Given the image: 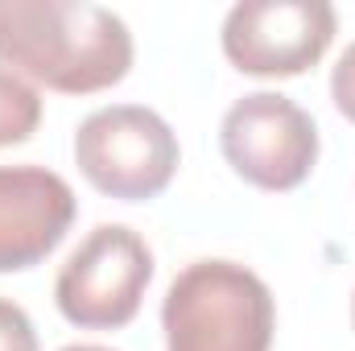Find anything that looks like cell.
Masks as SVG:
<instances>
[{
	"mask_svg": "<svg viewBox=\"0 0 355 351\" xmlns=\"http://www.w3.org/2000/svg\"><path fill=\"white\" fill-rule=\"evenodd\" d=\"M0 62L50 91L91 95L128 75L132 33L99 4L0 0Z\"/></svg>",
	"mask_w": 355,
	"mask_h": 351,
	"instance_id": "obj_1",
	"label": "cell"
},
{
	"mask_svg": "<svg viewBox=\"0 0 355 351\" xmlns=\"http://www.w3.org/2000/svg\"><path fill=\"white\" fill-rule=\"evenodd\" d=\"M166 351H268L277 310L268 285L236 261H194L174 277L166 306Z\"/></svg>",
	"mask_w": 355,
	"mask_h": 351,
	"instance_id": "obj_2",
	"label": "cell"
},
{
	"mask_svg": "<svg viewBox=\"0 0 355 351\" xmlns=\"http://www.w3.org/2000/svg\"><path fill=\"white\" fill-rule=\"evenodd\" d=\"M75 162L99 194H112L120 203H145L174 182L178 137L153 108L112 103L79 124Z\"/></svg>",
	"mask_w": 355,
	"mask_h": 351,
	"instance_id": "obj_3",
	"label": "cell"
},
{
	"mask_svg": "<svg viewBox=\"0 0 355 351\" xmlns=\"http://www.w3.org/2000/svg\"><path fill=\"white\" fill-rule=\"evenodd\" d=\"M149 281H153L149 244L124 223H99L67 257L54 281V302L62 318L83 331H116L137 318Z\"/></svg>",
	"mask_w": 355,
	"mask_h": 351,
	"instance_id": "obj_4",
	"label": "cell"
},
{
	"mask_svg": "<svg viewBox=\"0 0 355 351\" xmlns=\"http://www.w3.org/2000/svg\"><path fill=\"white\" fill-rule=\"evenodd\" d=\"M219 145L227 166L261 190H293L318 162V128L310 112L277 91L236 99L223 116Z\"/></svg>",
	"mask_w": 355,
	"mask_h": 351,
	"instance_id": "obj_5",
	"label": "cell"
},
{
	"mask_svg": "<svg viewBox=\"0 0 355 351\" xmlns=\"http://www.w3.org/2000/svg\"><path fill=\"white\" fill-rule=\"evenodd\" d=\"M335 42L327 0H244L223 21V54L257 79H293L322 62Z\"/></svg>",
	"mask_w": 355,
	"mask_h": 351,
	"instance_id": "obj_6",
	"label": "cell"
},
{
	"mask_svg": "<svg viewBox=\"0 0 355 351\" xmlns=\"http://www.w3.org/2000/svg\"><path fill=\"white\" fill-rule=\"evenodd\" d=\"M75 223L71 182L46 166H0V273L46 261Z\"/></svg>",
	"mask_w": 355,
	"mask_h": 351,
	"instance_id": "obj_7",
	"label": "cell"
},
{
	"mask_svg": "<svg viewBox=\"0 0 355 351\" xmlns=\"http://www.w3.org/2000/svg\"><path fill=\"white\" fill-rule=\"evenodd\" d=\"M37 124H42V95H37V87L0 62V149L29 141L37 132Z\"/></svg>",
	"mask_w": 355,
	"mask_h": 351,
	"instance_id": "obj_8",
	"label": "cell"
},
{
	"mask_svg": "<svg viewBox=\"0 0 355 351\" xmlns=\"http://www.w3.org/2000/svg\"><path fill=\"white\" fill-rule=\"evenodd\" d=\"M0 351H42L29 314L8 298H0Z\"/></svg>",
	"mask_w": 355,
	"mask_h": 351,
	"instance_id": "obj_9",
	"label": "cell"
},
{
	"mask_svg": "<svg viewBox=\"0 0 355 351\" xmlns=\"http://www.w3.org/2000/svg\"><path fill=\"white\" fill-rule=\"evenodd\" d=\"M331 99H335V108L355 124V42L343 50V58L331 71Z\"/></svg>",
	"mask_w": 355,
	"mask_h": 351,
	"instance_id": "obj_10",
	"label": "cell"
},
{
	"mask_svg": "<svg viewBox=\"0 0 355 351\" xmlns=\"http://www.w3.org/2000/svg\"><path fill=\"white\" fill-rule=\"evenodd\" d=\"M62 351H112V348H99V343H71V348Z\"/></svg>",
	"mask_w": 355,
	"mask_h": 351,
	"instance_id": "obj_11",
	"label": "cell"
},
{
	"mask_svg": "<svg viewBox=\"0 0 355 351\" xmlns=\"http://www.w3.org/2000/svg\"><path fill=\"white\" fill-rule=\"evenodd\" d=\"M352 323H355V298H352Z\"/></svg>",
	"mask_w": 355,
	"mask_h": 351,
	"instance_id": "obj_12",
	"label": "cell"
}]
</instances>
